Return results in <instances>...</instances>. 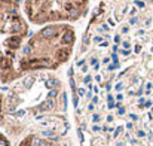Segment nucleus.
I'll use <instances>...</instances> for the list:
<instances>
[{"instance_id": "nucleus-1", "label": "nucleus", "mask_w": 153, "mask_h": 146, "mask_svg": "<svg viewBox=\"0 0 153 146\" xmlns=\"http://www.w3.org/2000/svg\"><path fill=\"white\" fill-rule=\"evenodd\" d=\"M3 133L13 142L40 134L59 140L68 130L67 91L55 73H31L6 88Z\"/></svg>"}, {"instance_id": "nucleus-2", "label": "nucleus", "mask_w": 153, "mask_h": 146, "mask_svg": "<svg viewBox=\"0 0 153 146\" xmlns=\"http://www.w3.org/2000/svg\"><path fill=\"white\" fill-rule=\"evenodd\" d=\"M77 31L73 24H49L30 34L17 61L19 78L31 73H55L74 54Z\"/></svg>"}, {"instance_id": "nucleus-3", "label": "nucleus", "mask_w": 153, "mask_h": 146, "mask_svg": "<svg viewBox=\"0 0 153 146\" xmlns=\"http://www.w3.org/2000/svg\"><path fill=\"white\" fill-rule=\"evenodd\" d=\"M30 37V23L22 11V0H0V84L11 85L21 79L18 57Z\"/></svg>"}, {"instance_id": "nucleus-4", "label": "nucleus", "mask_w": 153, "mask_h": 146, "mask_svg": "<svg viewBox=\"0 0 153 146\" xmlns=\"http://www.w3.org/2000/svg\"><path fill=\"white\" fill-rule=\"evenodd\" d=\"M91 0H22V11L33 27L74 24L86 17Z\"/></svg>"}, {"instance_id": "nucleus-5", "label": "nucleus", "mask_w": 153, "mask_h": 146, "mask_svg": "<svg viewBox=\"0 0 153 146\" xmlns=\"http://www.w3.org/2000/svg\"><path fill=\"white\" fill-rule=\"evenodd\" d=\"M15 146H64L59 140L49 139L40 134H28L18 142Z\"/></svg>"}, {"instance_id": "nucleus-6", "label": "nucleus", "mask_w": 153, "mask_h": 146, "mask_svg": "<svg viewBox=\"0 0 153 146\" xmlns=\"http://www.w3.org/2000/svg\"><path fill=\"white\" fill-rule=\"evenodd\" d=\"M3 100H5V94H3V91H0V131L3 130L5 119H6V115H5V104H3Z\"/></svg>"}, {"instance_id": "nucleus-7", "label": "nucleus", "mask_w": 153, "mask_h": 146, "mask_svg": "<svg viewBox=\"0 0 153 146\" xmlns=\"http://www.w3.org/2000/svg\"><path fill=\"white\" fill-rule=\"evenodd\" d=\"M0 146H13L12 140L9 139L3 131H0Z\"/></svg>"}]
</instances>
